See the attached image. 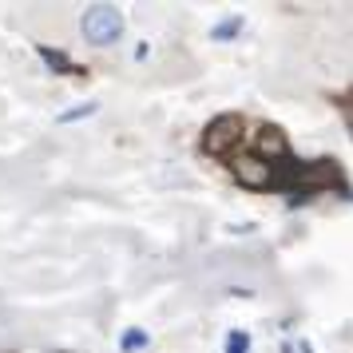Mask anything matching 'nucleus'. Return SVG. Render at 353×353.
<instances>
[{
    "instance_id": "obj_9",
    "label": "nucleus",
    "mask_w": 353,
    "mask_h": 353,
    "mask_svg": "<svg viewBox=\"0 0 353 353\" xmlns=\"http://www.w3.org/2000/svg\"><path fill=\"white\" fill-rule=\"evenodd\" d=\"M226 353H250V334L246 330H230L226 334Z\"/></svg>"
},
{
    "instance_id": "obj_5",
    "label": "nucleus",
    "mask_w": 353,
    "mask_h": 353,
    "mask_svg": "<svg viewBox=\"0 0 353 353\" xmlns=\"http://www.w3.org/2000/svg\"><path fill=\"white\" fill-rule=\"evenodd\" d=\"M36 56L44 60V68H48L52 76H88L72 56H68L64 48H52V44H36Z\"/></svg>"
},
{
    "instance_id": "obj_4",
    "label": "nucleus",
    "mask_w": 353,
    "mask_h": 353,
    "mask_svg": "<svg viewBox=\"0 0 353 353\" xmlns=\"http://www.w3.org/2000/svg\"><path fill=\"white\" fill-rule=\"evenodd\" d=\"M250 135L254 139H246L250 143V155H258L262 163H282L290 155V143H286V131L274 128V123H258V128H250Z\"/></svg>"
},
{
    "instance_id": "obj_11",
    "label": "nucleus",
    "mask_w": 353,
    "mask_h": 353,
    "mask_svg": "<svg viewBox=\"0 0 353 353\" xmlns=\"http://www.w3.org/2000/svg\"><path fill=\"white\" fill-rule=\"evenodd\" d=\"M314 199H318L314 191H294V194H290V203H286V207H290V210H302V207H310Z\"/></svg>"
},
{
    "instance_id": "obj_2",
    "label": "nucleus",
    "mask_w": 353,
    "mask_h": 353,
    "mask_svg": "<svg viewBox=\"0 0 353 353\" xmlns=\"http://www.w3.org/2000/svg\"><path fill=\"white\" fill-rule=\"evenodd\" d=\"M80 32L92 48H112L123 36V12L115 4H92L80 17Z\"/></svg>"
},
{
    "instance_id": "obj_8",
    "label": "nucleus",
    "mask_w": 353,
    "mask_h": 353,
    "mask_svg": "<svg viewBox=\"0 0 353 353\" xmlns=\"http://www.w3.org/2000/svg\"><path fill=\"white\" fill-rule=\"evenodd\" d=\"M151 345V337H147V330H123V337H119V350L123 353H139Z\"/></svg>"
},
{
    "instance_id": "obj_12",
    "label": "nucleus",
    "mask_w": 353,
    "mask_h": 353,
    "mask_svg": "<svg viewBox=\"0 0 353 353\" xmlns=\"http://www.w3.org/2000/svg\"><path fill=\"white\" fill-rule=\"evenodd\" d=\"M294 350H298V353H318V350H314V345H310V341H298Z\"/></svg>"
},
{
    "instance_id": "obj_7",
    "label": "nucleus",
    "mask_w": 353,
    "mask_h": 353,
    "mask_svg": "<svg viewBox=\"0 0 353 353\" xmlns=\"http://www.w3.org/2000/svg\"><path fill=\"white\" fill-rule=\"evenodd\" d=\"M242 24H246V20H242V17H226V20H219V24L210 28V36H214L219 44H223V40H234V36L242 32Z\"/></svg>"
},
{
    "instance_id": "obj_1",
    "label": "nucleus",
    "mask_w": 353,
    "mask_h": 353,
    "mask_svg": "<svg viewBox=\"0 0 353 353\" xmlns=\"http://www.w3.org/2000/svg\"><path fill=\"white\" fill-rule=\"evenodd\" d=\"M246 135H250V128L242 115H214L203 128V151L214 159H234L239 147L246 143Z\"/></svg>"
},
{
    "instance_id": "obj_10",
    "label": "nucleus",
    "mask_w": 353,
    "mask_h": 353,
    "mask_svg": "<svg viewBox=\"0 0 353 353\" xmlns=\"http://www.w3.org/2000/svg\"><path fill=\"white\" fill-rule=\"evenodd\" d=\"M337 103H341V119H345V128H350V135H353V88L345 96H337Z\"/></svg>"
},
{
    "instance_id": "obj_3",
    "label": "nucleus",
    "mask_w": 353,
    "mask_h": 353,
    "mask_svg": "<svg viewBox=\"0 0 353 353\" xmlns=\"http://www.w3.org/2000/svg\"><path fill=\"white\" fill-rule=\"evenodd\" d=\"M230 175H234V183L239 187H246V191H274V167L270 163H262L258 155H234L230 159Z\"/></svg>"
},
{
    "instance_id": "obj_6",
    "label": "nucleus",
    "mask_w": 353,
    "mask_h": 353,
    "mask_svg": "<svg viewBox=\"0 0 353 353\" xmlns=\"http://www.w3.org/2000/svg\"><path fill=\"white\" fill-rule=\"evenodd\" d=\"M99 112L96 99H88V103H76V108H68V112L56 115V123H80V119H92V115Z\"/></svg>"
}]
</instances>
